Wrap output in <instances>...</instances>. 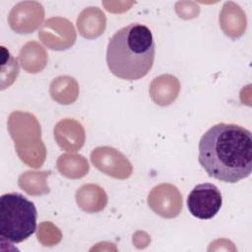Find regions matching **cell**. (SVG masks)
Masks as SVG:
<instances>
[{
  "label": "cell",
  "mask_w": 252,
  "mask_h": 252,
  "mask_svg": "<svg viewBox=\"0 0 252 252\" xmlns=\"http://www.w3.org/2000/svg\"><path fill=\"white\" fill-rule=\"evenodd\" d=\"M198 160L209 176L226 183L247 178L252 171V135L237 124L218 123L200 139Z\"/></svg>",
  "instance_id": "6da1fadb"
},
{
  "label": "cell",
  "mask_w": 252,
  "mask_h": 252,
  "mask_svg": "<svg viewBox=\"0 0 252 252\" xmlns=\"http://www.w3.org/2000/svg\"><path fill=\"white\" fill-rule=\"evenodd\" d=\"M156 44L152 31L141 23L118 30L109 39L106 63L119 79L135 81L145 77L155 61Z\"/></svg>",
  "instance_id": "7a4b0ae2"
},
{
  "label": "cell",
  "mask_w": 252,
  "mask_h": 252,
  "mask_svg": "<svg viewBox=\"0 0 252 252\" xmlns=\"http://www.w3.org/2000/svg\"><path fill=\"white\" fill-rule=\"evenodd\" d=\"M37 212L34 204L20 193H6L0 198L1 240L20 243L34 233Z\"/></svg>",
  "instance_id": "3957f363"
},
{
  "label": "cell",
  "mask_w": 252,
  "mask_h": 252,
  "mask_svg": "<svg viewBox=\"0 0 252 252\" xmlns=\"http://www.w3.org/2000/svg\"><path fill=\"white\" fill-rule=\"evenodd\" d=\"M222 197L220 189L212 183L196 185L187 197L189 213L200 220L214 218L221 208Z\"/></svg>",
  "instance_id": "277c9868"
},
{
  "label": "cell",
  "mask_w": 252,
  "mask_h": 252,
  "mask_svg": "<svg viewBox=\"0 0 252 252\" xmlns=\"http://www.w3.org/2000/svg\"><path fill=\"white\" fill-rule=\"evenodd\" d=\"M148 204L157 215L172 219L177 217L182 209V195L176 186L161 183L155 186L149 193Z\"/></svg>",
  "instance_id": "5b68a950"
},
{
  "label": "cell",
  "mask_w": 252,
  "mask_h": 252,
  "mask_svg": "<svg viewBox=\"0 0 252 252\" xmlns=\"http://www.w3.org/2000/svg\"><path fill=\"white\" fill-rule=\"evenodd\" d=\"M54 139L61 149L69 152H77L84 146L85 130L78 121L64 119L55 125Z\"/></svg>",
  "instance_id": "8992f818"
},
{
  "label": "cell",
  "mask_w": 252,
  "mask_h": 252,
  "mask_svg": "<svg viewBox=\"0 0 252 252\" xmlns=\"http://www.w3.org/2000/svg\"><path fill=\"white\" fill-rule=\"evenodd\" d=\"M91 160L93 164L102 172L107 169L109 164H114L125 178L129 177L132 173V167L117 165V162H127L129 160L121 153L110 147H99L94 149L91 154Z\"/></svg>",
  "instance_id": "52a82bcc"
}]
</instances>
